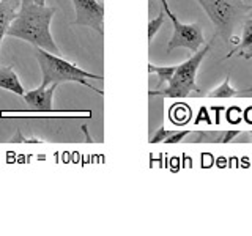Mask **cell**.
I'll return each instance as SVG.
<instances>
[{"instance_id": "obj_21", "label": "cell", "mask_w": 252, "mask_h": 236, "mask_svg": "<svg viewBox=\"0 0 252 236\" xmlns=\"http://www.w3.org/2000/svg\"><path fill=\"white\" fill-rule=\"evenodd\" d=\"M249 16H252V11H251V13H249Z\"/></svg>"}, {"instance_id": "obj_12", "label": "cell", "mask_w": 252, "mask_h": 236, "mask_svg": "<svg viewBox=\"0 0 252 236\" xmlns=\"http://www.w3.org/2000/svg\"><path fill=\"white\" fill-rule=\"evenodd\" d=\"M248 90H252V88H248ZM248 90H236L233 87H230V74H227L224 82L220 84L219 87H216L215 90H211L210 93H207L208 98H233V96H240V94H246L244 91Z\"/></svg>"}, {"instance_id": "obj_1", "label": "cell", "mask_w": 252, "mask_h": 236, "mask_svg": "<svg viewBox=\"0 0 252 236\" xmlns=\"http://www.w3.org/2000/svg\"><path fill=\"white\" fill-rule=\"evenodd\" d=\"M57 8L39 3H21L18 14L11 22L6 36L19 38L33 47H41L60 55V49L51 35V22Z\"/></svg>"}, {"instance_id": "obj_17", "label": "cell", "mask_w": 252, "mask_h": 236, "mask_svg": "<svg viewBox=\"0 0 252 236\" xmlns=\"http://www.w3.org/2000/svg\"><path fill=\"white\" fill-rule=\"evenodd\" d=\"M10 142H11V144H43V140H39V139H27V137H24L21 131L16 132V136L11 137Z\"/></svg>"}, {"instance_id": "obj_10", "label": "cell", "mask_w": 252, "mask_h": 236, "mask_svg": "<svg viewBox=\"0 0 252 236\" xmlns=\"http://www.w3.org/2000/svg\"><path fill=\"white\" fill-rule=\"evenodd\" d=\"M241 26H243V35H241L240 43L235 49H232L225 55V59H230L236 54H243L244 60L252 59V16H248Z\"/></svg>"}, {"instance_id": "obj_6", "label": "cell", "mask_w": 252, "mask_h": 236, "mask_svg": "<svg viewBox=\"0 0 252 236\" xmlns=\"http://www.w3.org/2000/svg\"><path fill=\"white\" fill-rule=\"evenodd\" d=\"M74 5L76 19L73 26L90 27L99 35H104V3L101 0H71Z\"/></svg>"}, {"instance_id": "obj_2", "label": "cell", "mask_w": 252, "mask_h": 236, "mask_svg": "<svg viewBox=\"0 0 252 236\" xmlns=\"http://www.w3.org/2000/svg\"><path fill=\"white\" fill-rule=\"evenodd\" d=\"M33 55L38 61L39 68H41V76L43 82L41 85L47 87L51 84H65V82H76L81 84L87 88H90L92 91H96L98 94H104V91H101L96 87H93L87 79H96V81H102V76L93 74L90 71H85L82 68H79L74 63H71L65 59H62L60 55L49 52L41 47H33Z\"/></svg>"}, {"instance_id": "obj_3", "label": "cell", "mask_w": 252, "mask_h": 236, "mask_svg": "<svg viewBox=\"0 0 252 236\" xmlns=\"http://www.w3.org/2000/svg\"><path fill=\"white\" fill-rule=\"evenodd\" d=\"M197 2L208 14L218 35L225 43L232 41L235 27L243 24L252 11V5H248L246 0H197Z\"/></svg>"}, {"instance_id": "obj_8", "label": "cell", "mask_w": 252, "mask_h": 236, "mask_svg": "<svg viewBox=\"0 0 252 236\" xmlns=\"http://www.w3.org/2000/svg\"><path fill=\"white\" fill-rule=\"evenodd\" d=\"M241 134L240 129L230 131H191L189 132V140L192 144H228L233 142Z\"/></svg>"}, {"instance_id": "obj_16", "label": "cell", "mask_w": 252, "mask_h": 236, "mask_svg": "<svg viewBox=\"0 0 252 236\" xmlns=\"http://www.w3.org/2000/svg\"><path fill=\"white\" fill-rule=\"evenodd\" d=\"M170 132H172L170 129H165L164 126H161L159 129H156V132L152 136V139H150V144H159V142H164L170 136Z\"/></svg>"}, {"instance_id": "obj_14", "label": "cell", "mask_w": 252, "mask_h": 236, "mask_svg": "<svg viewBox=\"0 0 252 236\" xmlns=\"http://www.w3.org/2000/svg\"><path fill=\"white\" fill-rule=\"evenodd\" d=\"M164 21H165V13H164V10L156 16L155 19H150L148 21V43H152L153 41V38H155V35L159 31V29L162 27V24H164Z\"/></svg>"}, {"instance_id": "obj_20", "label": "cell", "mask_w": 252, "mask_h": 236, "mask_svg": "<svg viewBox=\"0 0 252 236\" xmlns=\"http://www.w3.org/2000/svg\"><path fill=\"white\" fill-rule=\"evenodd\" d=\"M249 134H251V142H252V131H251V132H249Z\"/></svg>"}, {"instance_id": "obj_11", "label": "cell", "mask_w": 252, "mask_h": 236, "mask_svg": "<svg viewBox=\"0 0 252 236\" xmlns=\"http://www.w3.org/2000/svg\"><path fill=\"white\" fill-rule=\"evenodd\" d=\"M0 88L11 91L18 96H24L26 93L18 74L14 73L11 66H0Z\"/></svg>"}, {"instance_id": "obj_7", "label": "cell", "mask_w": 252, "mask_h": 236, "mask_svg": "<svg viewBox=\"0 0 252 236\" xmlns=\"http://www.w3.org/2000/svg\"><path fill=\"white\" fill-rule=\"evenodd\" d=\"M59 84H51V85H39L38 88L26 91L24 93V101L29 104L30 112H36V114H52L55 112L54 106H52V99H54V93L57 90Z\"/></svg>"}, {"instance_id": "obj_5", "label": "cell", "mask_w": 252, "mask_h": 236, "mask_svg": "<svg viewBox=\"0 0 252 236\" xmlns=\"http://www.w3.org/2000/svg\"><path fill=\"white\" fill-rule=\"evenodd\" d=\"M169 18L173 24V33L167 43V54H172V51L180 49V47H185V49L194 54L205 44L203 30L200 24H185L173 13Z\"/></svg>"}, {"instance_id": "obj_9", "label": "cell", "mask_w": 252, "mask_h": 236, "mask_svg": "<svg viewBox=\"0 0 252 236\" xmlns=\"http://www.w3.org/2000/svg\"><path fill=\"white\" fill-rule=\"evenodd\" d=\"M19 6L21 0H0V49H2V43L8 29L18 14Z\"/></svg>"}, {"instance_id": "obj_18", "label": "cell", "mask_w": 252, "mask_h": 236, "mask_svg": "<svg viewBox=\"0 0 252 236\" xmlns=\"http://www.w3.org/2000/svg\"><path fill=\"white\" fill-rule=\"evenodd\" d=\"M159 3H161V6H162V10H164L165 16H170V14H172V10L169 8V2H167V0H159Z\"/></svg>"}, {"instance_id": "obj_19", "label": "cell", "mask_w": 252, "mask_h": 236, "mask_svg": "<svg viewBox=\"0 0 252 236\" xmlns=\"http://www.w3.org/2000/svg\"><path fill=\"white\" fill-rule=\"evenodd\" d=\"M21 3H39V5H44L46 0H21Z\"/></svg>"}, {"instance_id": "obj_15", "label": "cell", "mask_w": 252, "mask_h": 236, "mask_svg": "<svg viewBox=\"0 0 252 236\" xmlns=\"http://www.w3.org/2000/svg\"><path fill=\"white\" fill-rule=\"evenodd\" d=\"M191 129H185V131H172L170 136L164 140V144H180V142H183L188 136Z\"/></svg>"}, {"instance_id": "obj_13", "label": "cell", "mask_w": 252, "mask_h": 236, "mask_svg": "<svg viewBox=\"0 0 252 236\" xmlns=\"http://www.w3.org/2000/svg\"><path fill=\"white\" fill-rule=\"evenodd\" d=\"M175 69H177V66H156L153 63H148V73L156 74L159 77V82H158L156 88H162V87L167 85L170 82L173 73H175Z\"/></svg>"}, {"instance_id": "obj_4", "label": "cell", "mask_w": 252, "mask_h": 236, "mask_svg": "<svg viewBox=\"0 0 252 236\" xmlns=\"http://www.w3.org/2000/svg\"><path fill=\"white\" fill-rule=\"evenodd\" d=\"M211 46L203 44L197 52H194L188 60L180 63L177 66L175 73H173L170 82L162 87V88H156L148 91L150 96H162V98H186L191 94V91L199 93L200 88L195 84L197 71H199L203 59L207 57Z\"/></svg>"}]
</instances>
